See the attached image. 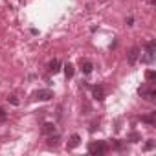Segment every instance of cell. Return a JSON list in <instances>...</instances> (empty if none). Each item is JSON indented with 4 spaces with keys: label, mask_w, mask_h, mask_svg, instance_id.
I'll return each mask as SVG.
<instances>
[{
    "label": "cell",
    "mask_w": 156,
    "mask_h": 156,
    "mask_svg": "<svg viewBox=\"0 0 156 156\" xmlns=\"http://www.w3.org/2000/svg\"><path fill=\"white\" fill-rule=\"evenodd\" d=\"M88 152L94 154V156H101V154H105V152H107V145H105V141H90V145H88Z\"/></svg>",
    "instance_id": "cell-1"
},
{
    "label": "cell",
    "mask_w": 156,
    "mask_h": 156,
    "mask_svg": "<svg viewBox=\"0 0 156 156\" xmlns=\"http://www.w3.org/2000/svg\"><path fill=\"white\" fill-rule=\"evenodd\" d=\"M51 98H53V92L50 88H42V90H37L33 94V99L35 101H50Z\"/></svg>",
    "instance_id": "cell-2"
},
{
    "label": "cell",
    "mask_w": 156,
    "mask_h": 156,
    "mask_svg": "<svg viewBox=\"0 0 156 156\" xmlns=\"http://www.w3.org/2000/svg\"><path fill=\"white\" fill-rule=\"evenodd\" d=\"M138 57H140V48H138V46H132V48L129 50V53H127V61H129V64H136Z\"/></svg>",
    "instance_id": "cell-3"
},
{
    "label": "cell",
    "mask_w": 156,
    "mask_h": 156,
    "mask_svg": "<svg viewBox=\"0 0 156 156\" xmlns=\"http://www.w3.org/2000/svg\"><path fill=\"white\" fill-rule=\"evenodd\" d=\"M79 68H81V72H83L85 75H88V73H92V70H94V64H92V61H88V59H81V62H79Z\"/></svg>",
    "instance_id": "cell-4"
},
{
    "label": "cell",
    "mask_w": 156,
    "mask_h": 156,
    "mask_svg": "<svg viewBox=\"0 0 156 156\" xmlns=\"http://www.w3.org/2000/svg\"><path fill=\"white\" fill-rule=\"evenodd\" d=\"M92 96H94V99H98V101H103V99H105V88H103L101 85H96V87H92Z\"/></svg>",
    "instance_id": "cell-5"
},
{
    "label": "cell",
    "mask_w": 156,
    "mask_h": 156,
    "mask_svg": "<svg viewBox=\"0 0 156 156\" xmlns=\"http://www.w3.org/2000/svg\"><path fill=\"white\" fill-rule=\"evenodd\" d=\"M79 143H81V136H79V134H72V136H70V140H68L66 149H68V151H72V149H75V147H79Z\"/></svg>",
    "instance_id": "cell-6"
},
{
    "label": "cell",
    "mask_w": 156,
    "mask_h": 156,
    "mask_svg": "<svg viewBox=\"0 0 156 156\" xmlns=\"http://www.w3.org/2000/svg\"><path fill=\"white\" fill-rule=\"evenodd\" d=\"M145 48H147V57H145V61H151L152 55H154V51H156V41H149V42L145 44Z\"/></svg>",
    "instance_id": "cell-7"
},
{
    "label": "cell",
    "mask_w": 156,
    "mask_h": 156,
    "mask_svg": "<svg viewBox=\"0 0 156 156\" xmlns=\"http://www.w3.org/2000/svg\"><path fill=\"white\" fill-rule=\"evenodd\" d=\"M48 70H50L51 73H57V72L61 70V61H59V59H53V61H50V64H48Z\"/></svg>",
    "instance_id": "cell-8"
},
{
    "label": "cell",
    "mask_w": 156,
    "mask_h": 156,
    "mask_svg": "<svg viewBox=\"0 0 156 156\" xmlns=\"http://www.w3.org/2000/svg\"><path fill=\"white\" fill-rule=\"evenodd\" d=\"M55 125L53 123H44L42 125V134H46V136H51V134H55Z\"/></svg>",
    "instance_id": "cell-9"
},
{
    "label": "cell",
    "mask_w": 156,
    "mask_h": 156,
    "mask_svg": "<svg viewBox=\"0 0 156 156\" xmlns=\"http://www.w3.org/2000/svg\"><path fill=\"white\" fill-rule=\"evenodd\" d=\"M64 75H66V79H72L73 77V64H64Z\"/></svg>",
    "instance_id": "cell-10"
},
{
    "label": "cell",
    "mask_w": 156,
    "mask_h": 156,
    "mask_svg": "<svg viewBox=\"0 0 156 156\" xmlns=\"http://www.w3.org/2000/svg\"><path fill=\"white\" fill-rule=\"evenodd\" d=\"M145 77H147V81H154V79H156V73H154L152 70H147V72H145Z\"/></svg>",
    "instance_id": "cell-11"
},
{
    "label": "cell",
    "mask_w": 156,
    "mask_h": 156,
    "mask_svg": "<svg viewBox=\"0 0 156 156\" xmlns=\"http://www.w3.org/2000/svg\"><path fill=\"white\" fill-rule=\"evenodd\" d=\"M141 121H145V123H151V125H152V123H154V114H152V116H143V118H141Z\"/></svg>",
    "instance_id": "cell-12"
},
{
    "label": "cell",
    "mask_w": 156,
    "mask_h": 156,
    "mask_svg": "<svg viewBox=\"0 0 156 156\" xmlns=\"http://www.w3.org/2000/svg\"><path fill=\"white\" fill-rule=\"evenodd\" d=\"M154 149V141L152 140H149L147 143H145V147H143V151H152Z\"/></svg>",
    "instance_id": "cell-13"
},
{
    "label": "cell",
    "mask_w": 156,
    "mask_h": 156,
    "mask_svg": "<svg viewBox=\"0 0 156 156\" xmlns=\"http://www.w3.org/2000/svg\"><path fill=\"white\" fill-rule=\"evenodd\" d=\"M8 99H9V103H11V105H19V99H17L15 96H9Z\"/></svg>",
    "instance_id": "cell-14"
},
{
    "label": "cell",
    "mask_w": 156,
    "mask_h": 156,
    "mask_svg": "<svg viewBox=\"0 0 156 156\" xmlns=\"http://www.w3.org/2000/svg\"><path fill=\"white\" fill-rule=\"evenodd\" d=\"M130 140H132V141H138V140H140V134H138V132H132V134H130Z\"/></svg>",
    "instance_id": "cell-15"
},
{
    "label": "cell",
    "mask_w": 156,
    "mask_h": 156,
    "mask_svg": "<svg viewBox=\"0 0 156 156\" xmlns=\"http://www.w3.org/2000/svg\"><path fill=\"white\" fill-rule=\"evenodd\" d=\"M4 118H6V110L0 107V119H4Z\"/></svg>",
    "instance_id": "cell-16"
}]
</instances>
